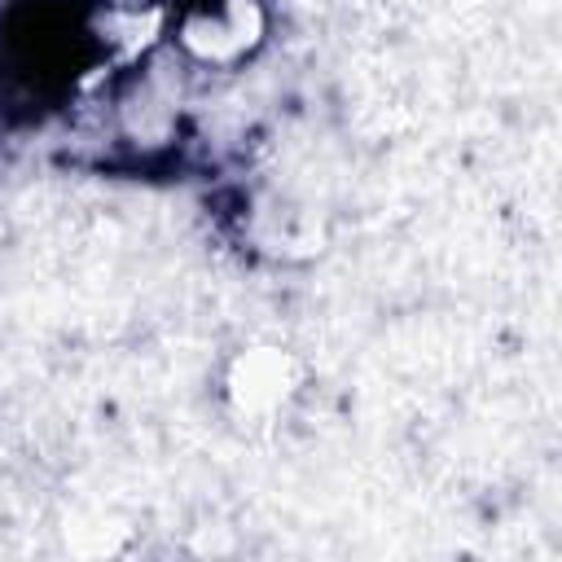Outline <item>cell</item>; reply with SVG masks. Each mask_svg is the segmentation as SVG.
<instances>
[{
  "mask_svg": "<svg viewBox=\"0 0 562 562\" xmlns=\"http://www.w3.org/2000/svg\"><path fill=\"white\" fill-rule=\"evenodd\" d=\"M259 31H263V18L250 0H224L215 9L189 13L184 26H180V40L202 61H233L246 48H255Z\"/></svg>",
  "mask_w": 562,
  "mask_h": 562,
  "instance_id": "cell-1",
  "label": "cell"
},
{
  "mask_svg": "<svg viewBox=\"0 0 562 562\" xmlns=\"http://www.w3.org/2000/svg\"><path fill=\"white\" fill-rule=\"evenodd\" d=\"M299 391V364L281 347H250L228 373V400L241 413H272Z\"/></svg>",
  "mask_w": 562,
  "mask_h": 562,
  "instance_id": "cell-2",
  "label": "cell"
}]
</instances>
